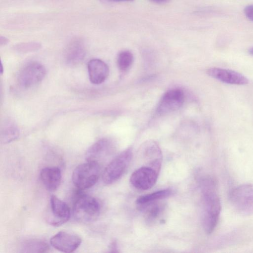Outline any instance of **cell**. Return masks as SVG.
Here are the masks:
<instances>
[{
  "label": "cell",
  "mask_w": 253,
  "mask_h": 253,
  "mask_svg": "<svg viewBox=\"0 0 253 253\" xmlns=\"http://www.w3.org/2000/svg\"><path fill=\"white\" fill-rule=\"evenodd\" d=\"M199 185L202 195V224L205 232L211 234L217 225L221 209L217 181L213 177L204 175L199 178Z\"/></svg>",
  "instance_id": "6da1fadb"
},
{
  "label": "cell",
  "mask_w": 253,
  "mask_h": 253,
  "mask_svg": "<svg viewBox=\"0 0 253 253\" xmlns=\"http://www.w3.org/2000/svg\"><path fill=\"white\" fill-rule=\"evenodd\" d=\"M100 211V204L95 198L81 191L78 193L73 206L74 215L77 220L84 223L93 221Z\"/></svg>",
  "instance_id": "7a4b0ae2"
},
{
  "label": "cell",
  "mask_w": 253,
  "mask_h": 253,
  "mask_svg": "<svg viewBox=\"0 0 253 253\" xmlns=\"http://www.w3.org/2000/svg\"><path fill=\"white\" fill-rule=\"evenodd\" d=\"M229 200L233 208L242 215L253 214V184H244L232 188Z\"/></svg>",
  "instance_id": "3957f363"
},
{
  "label": "cell",
  "mask_w": 253,
  "mask_h": 253,
  "mask_svg": "<svg viewBox=\"0 0 253 253\" xmlns=\"http://www.w3.org/2000/svg\"><path fill=\"white\" fill-rule=\"evenodd\" d=\"M100 171V164L87 162L78 166L72 174V181L78 190L88 189L98 181Z\"/></svg>",
  "instance_id": "277c9868"
},
{
  "label": "cell",
  "mask_w": 253,
  "mask_h": 253,
  "mask_svg": "<svg viewBox=\"0 0 253 253\" xmlns=\"http://www.w3.org/2000/svg\"><path fill=\"white\" fill-rule=\"evenodd\" d=\"M132 157V149L128 148L114 158L104 170L103 182L106 184H111L119 180L128 167Z\"/></svg>",
  "instance_id": "5b68a950"
},
{
  "label": "cell",
  "mask_w": 253,
  "mask_h": 253,
  "mask_svg": "<svg viewBox=\"0 0 253 253\" xmlns=\"http://www.w3.org/2000/svg\"><path fill=\"white\" fill-rule=\"evenodd\" d=\"M45 74L46 69L43 65L37 62H31L21 70L18 82L21 87L30 88L41 82Z\"/></svg>",
  "instance_id": "8992f818"
},
{
  "label": "cell",
  "mask_w": 253,
  "mask_h": 253,
  "mask_svg": "<svg viewBox=\"0 0 253 253\" xmlns=\"http://www.w3.org/2000/svg\"><path fill=\"white\" fill-rule=\"evenodd\" d=\"M159 172L154 169L143 166L134 170L130 177L131 184L136 189L146 190L156 183Z\"/></svg>",
  "instance_id": "52a82bcc"
},
{
  "label": "cell",
  "mask_w": 253,
  "mask_h": 253,
  "mask_svg": "<svg viewBox=\"0 0 253 253\" xmlns=\"http://www.w3.org/2000/svg\"><path fill=\"white\" fill-rule=\"evenodd\" d=\"M184 101V94L179 88L167 91L162 97L158 104L157 112L160 115L175 111L180 108Z\"/></svg>",
  "instance_id": "ba28073f"
},
{
  "label": "cell",
  "mask_w": 253,
  "mask_h": 253,
  "mask_svg": "<svg viewBox=\"0 0 253 253\" xmlns=\"http://www.w3.org/2000/svg\"><path fill=\"white\" fill-rule=\"evenodd\" d=\"M82 243L77 235L65 231H61L52 236L50 244L53 248L63 253H72L76 250Z\"/></svg>",
  "instance_id": "9c48e42d"
},
{
  "label": "cell",
  "mask_w": 253,
  "mask_h": 253,
  "mask_svg": "<svg viewBox=\"0 0 253 253\" xmlns=\"http://www.w3.org/2000/svg\"><path fill=\"white\" fill-rule=\"evenodd\" d=\"M115 146L112 140L102 138L93 143L86 151L85 159L87 162L100 164L102 160L111 155L115 151Z\"/></svg>",
  "instance_id": "30bf717a"
},
{
  "label": "cell",
  "mask_w": 253,
  "mask_h": 253,
  "mask_svg": "<svg viewBox=\"0 0 253 253\" xmlns=\"http://www.w3.org/2000/svg\"><path fill=\"white\" fill-rule=\"evenodd\" d=\"M50 214L47 221L54 226H59L66 223L70 217L69 206L55 195L50 198Z\"/></svg>",
  "instance_id": "8fae6325"
},
{
  "label": "cell",
  "mask_w": 253,
  "mask_h": 253,
  "mask_svg": "<svg viewBox=\"0 0 253 253\" xmlns=\"http://www.w3.org/2000/svg\"><path fill=\"white\" fill-rule=\"evenodd\" d=\"M139 152L140 156L145 161L146 166L159 172L162 162V153L157 143L153 140L147 141L141 146Z\"/></svg>",
  "instance_id": "7c38bea8"
},
{
  "label": "cell",
  "mask_w": 253,
  "mask_h": 253,
  "mask_svg": "<svg viewBox=\"0 0 253 253\" xmlns=\"http://www.w3.org/2000/svg\"><path fill=\"white\" fill-rule=\"evenodd\" d=\"M207 74L217 80L228 84L245 85L249 83V80L245 76L230 69L211 67L207 70Z\"/></svg>",
  "instance_id": "4fadbf2b"
},
{
  "label": "cell",
  "mask_w": 253,
  "mask_h": 253,
  "mask_svg": "<svg viewBox=\"0 0 253 253\" xmlns=\"http://www.w3.org/2000/svg\"><path fill=\"white\" fill-rule=\"evenodd\" d=\"M87 71L90 81L95 84L103 83L109 74V69L106 63L95 58L88 61Z\"/></svg>",
  "instance_id": "5bb4252c"
},
{
  "label": "cell",
  "mask_w": 253,
  "mask_h": 253,
  "mask_svg": "<svg viewBox=\"0 0 253 253\" xmlns=\"http://www.w3.org/2000/svg\"><path fill=\"white\" fill-rule=\"evenodd\" d=\"M40 178L47 190L55 191L58 188L61 181V170L56 167L44 168L41 171Z\"/></svg>",
  "instance_id": "9a60e30c"
},
{
  "label": "cell",
  "mask_w": 253,
  "mask_h": 253,
  "mask_svg": "<svg viewBox=\"0 0 253 253\" xmlns=\"http://www.w3.org/2000/svg\"><path fill=\"white\" fill-rule=\"evenodd\" d=\"M85 49L83 42L79 40L72 42L65 51V59L70 66L79 64L84 58Z\"/></svg>",
  "instance_id": "2e32d148"
},
{
  "label": "cell",
  "mask_w": 253,
  "mask_h": 253,
  "mask_svg": "<svg viewBox=\"0 0 253 253\" xmlns=\"http://www.w3.org/2000/svg\"><path fill=\"white\" fill-rule=\"evenodd\" d=\"M144 213L145 219L148 222L155 221L163 210V206L156 201L138 206Z\"/></svg>",
  "instance_id": "e0dca14e"
},
{
  "label": "cell",
  "mask_w": 253,
  "mask_h": 253,
  "mask_svg": "<svg viewBox=\"0 0 253 253\" xmlns=\"http://www.w3.org/2000/svg\"><path fill=\"white\" fill-rule=\"evenodd\" d=\"M172 190L170 189L158 190L139 197L136 200V204L138 206H140L148 203L157 201L170 196L172 194Z\"/></svg>",
  "instance_id": "ac0fdd59"
},
{
  "label": "cell",
  "mask_w": 253,
  "mask_h": 253,
  "mask_svg": "<svg viewBox=\"0 0 253 253\" xmlns=\"http://www.w3.org/2000/svg\"><path fill=\"white\" fill-rule=\"evenodd\" d=\"M22 249L24 252L41 253L47 252L49 249V247L43 241L31 240L24 244Z\"/></svg>",
  "instance_id": "d6986e66"
},
{
  "label": "cell",
  "mask_w": 253,
  "mask_h": 253,
  "mask_svg": "<svg viewBox=\"0 0 253 253\" xmlns=\"http://www.w3.org/2000/svg\"><path fill=\"white\" fill-rule=\"evenodd\" d=\"M133 61L132 53L128 50H124L118 55L117 65L121 71H126L131 66Z\"/></svg>",
  "instance_id": "ffe728a7"
},
{
  "label": "cell",
  "mask_w": 253,
  "mask_h": 253,
  "mask_svg": "<svg viewBox=\"0 0 253 253\" xmlns=\"http://www.w3.org/2000/svg\"><path fill=\"white\" fill-rule=\"evenodd\" d=\"M18 135L17 128L13 125H8L1 131V141L4 144L9 143L16 139Z\"/></svg>",
  "instance_id": "44dd1931"
},
{
  "label": "cell",
  "mask_w": 253,
  "mask_h": 253,
  "mask_svg": "<svg viewBox=\"0 0 253 253\" xmlns=\"http://www.w3.org/2000/svg\"><path fill=\"white\" fill-rule=\"evenodd\" d=\"M40 47L39 43L31 42L17 44L15 46V49L20 52H27L38 50Z\"/></svg>",
  "instance_id": "7402d4cb"
},
{
  "label": "cell",
  "mask_w": 253,
  "mask_h": 253,
  "mask_svg": "<svg viewBox=\"0 0 253 253\" xmlns=\"http://www.w3.org/2000/svg\"><path fill=\"white\" fill-rule=\"evenodd\" d=\"M244 13L248 20L253 22V4L247 5L244 9Z\"/></svg>",
  "instance_id": "603a6c76"
},
{
  "label": "cell",
  "mask_w": 253,
  "mask_h": 253,
  "mask_svg": "<svg viewBox=\"0 0 253 253\" xmlns=\"http://www.w3.org/2000/svg\"><path fill=\"white\" fill-rule=\"evenodd\" d=\"M8 39L5 37L1 36L0 37V44L1 46L4 45L8 42Z\"/></svg>",
  "instance_id": "cb8c5ba5"
},
{
  "label": "cell",
  "mask_w": 253,
  "mask_h": 253,
  "mask_svg": "<svg viewBox=\"0 0 253 253\" xmlns=\"http://www.w3.org/2000/svg\"><path fill=\"white\" fill-rule=\"evenodd\" d=\"M110 250H111L110 252H116L115 250H117V245L115 242L112 243L110 246Z\"/></svg>",
  "instance_id": "d4e9b609"
},
{
  "label": "cell",
  "mask_w": 253,
  "mask_h": 253,
  "mask_svg": "<svg viewBox=\"0 0 253 253\" xmlns=\"http://www.w3.org/2000/svg\"><path fill=\"white\" fill-rule=\"evenodd\" d=\"M107 2H121V1H129L133 0H101Z\"/></svg>",
  "instance_id": "484cf974"
},
{
  "label": "cell",
  "mask_w": 253,
  "mask_h": 253,
  "mask_svg": "<svg viewBox=\"0 0 253 253\" xmlns=\"http://www.w3.org/2000/svg\"><path fill=\"white\" fill-rule=\"evenodd\" d=\"M152 1L158 3H162L167 2L168 0H151Z\"/></svg>",
  "instance_id": "4316f807"
},
{
  "label": "cell",
  "mask_w": 253,
  "mask_h": 253,
  "mask_svg": "<svg viewBox=\"0 0 253 253\" xmlns=\"http://www.w3.org/2000/svg\"><path fill=\"white\" fill-rule=\"evenodd\" d=\"M249 52L251 55H253V47L249 49Z\"/></svg>",
  "instance_id": "83f0119b"
}]
</instances>
